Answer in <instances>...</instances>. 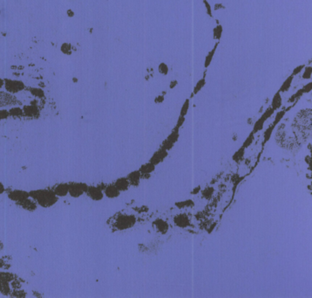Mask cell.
I'll return each mask as SVG.
<instances>
[{
    "label": "cell",
    "instance_id": "obj_10",
    "mask_svg": "<svg viewBox=\"0 0 312 298\" xmlns=\"http://www.w3.org/2000/svg\"><path fill=\"white\" fill-rule=\"evenodd\" d=\"M173 221L176 224V226L180 227H186L189 225V219L185 214H179L173 219Z\"/></svg>",
    "mask_w": 312,
    "mask_h": 298
},
{
    "label": "cell",
    "instance_id": "obj_18",
    "mask_svg": "<svg viewBox=\"0 0 312 298\" xmlns=\"http://www.w3.org/2000/svg\"><path fill=\"white\" fill-rule=\"evenodd\" d=\"M222 33H223V29H222V26L221 24H217V26H215L213 30V36H214V39L215 40H217L219 41L221 38H222Z\"/></svg>",
    "mask_w": 312,
    "mask_h": 298
},
{
    "label": "cell",
    "instance_id": "obj_28",
    "mask_svg": "<svg viewBox=\"0 0 312 298\" xmlns=\"http://www.w3.org/2000/svg\"><path fill=\"white\" fill-rule=\"evenodd\" d=\"M5 192V188H4V184L0 182V194H3Z\"/></svg>",
    "mask_w": 312,
    "mask_h": 298
},
{
    "label": "cell",
    "instance_id": "obj_3",
    "mask_svg": "<svg viewBox=\"0 0 312 298\" xmlns=\"http://www.w3.org/2000/svg\"><path fill=\"white\" fill-rule=\"evenodd\" d=\"M136 222V218L134 215L122 214L119 215L114 222V226L118 230H126L134 226Z\"/></svg>",
    "mask_w": 312,
    "mask_h": 298
},
{
    "label": "cell",
    "instance_id": "obj_24",
    "mask_svg": "<svg viewBox=\"0 0 312 298\" xmlns=\"http://www.w3.org/2000/svg\"><path fill=\"white\" fill-rule=\"evenodd\" d=\"M188 107H189V100L188 99V100H186L185 103H184V105L182 107V115H184L187 113V111L188 109Z\"/></svg>",
    "mask_w": 312,
    "mask_h": 298
},
{
    "label": "cell",
    "instance_id": "obj_23",
    "mask_svg": "<svg viewBox=\"0 0 312 298\" xmlns=\"http://www.w3.org/2000/svg\"><path fill=\"white\" fill-rule=\"evenodd\" d=\"M203 4L205 5V8H206V12H207V15H209L210 17H213V13H212V8H211V5L209 4V2L207 0H203Z\"/></svg>",
    "mask_w": 312,
    "mask_h": 298
},
{
    "label": "cell",
    "instance_id": "obj_5",
    "mask_svg": "<svg viewBox=\"0 0 312 298\" xmlns=\"http://www.w3.org/2000/svg\"><path fill=\"white\" fill-rule=\"evenodd\" d=\"M85 194L94 201H100L104 198V192L103 190L100 186H88V189L85 192Z\"/></svg>",
    "mask_w": 312,
    "mask_h": 298
},
{
    "label": "cell",
    "instance_id": "obj_19",
    "mask_svg": "<svg viewBox=\"0 0 312 298\" xmlns=\"http://www.w3.org/2000/svg\"><path fill=\"white\" fill-rule=\"evenodd\" d=\"M303 72V79L304 80H310L311 79V75H312V67L310 65V66H305V68H304V70L302 71Z\"/></svg>",
    "mask_w": 312,
    "mask_h": 298
},
{
    "label": "cell",
    "instance_id": "obj_12",
    "mask_svg": "<svg viewBox=\"0 0 312 298\" xmlns=\"http://www.w3.org/2000/svg\"><path fill=\"white\" fill-rule=\"evenodd\" d=\"M219 43H220L219 41H217V42L215 43L214 47L212 48V50L208 52V53H207V56H206L205 61H204V67H205L206 69H207V68L209 67V65L211 64V62H212V60H213V58H214V55H215V52L217 50V47L219 46Z\"/></svg>",
    "mask_w": 312,
    "mask_h": 298
},
{
    "label": "cell",
    "instance_id": "obj_4",
    "mask_svg": "<svg viewBox=\"0 0 312 298\" xmlns=\"http://www.w3.org/2000/svg\"><path fill=\"white\" fill-rule=\"evenodd\" d=\"M88 186L89 185H87L86 184L80 183V182L69 183V193L68 194L74 199L80 198L86 192Z\"/></svg>",
    "mask_w": 312,
    "mask_h": 298
},
{
    "label": "cell",
    "instance_id": "obj_15",
    "mask_svg": "<svg viewBox=\"0 0 312 298\" xmlns=\"http://www.w3.org/2000/svg\"><path fill=\"white\" fill-rule=\"evenodd\" d=\"M154 224V226H155L156 229L158 231H160V232H161V233H165L166 231L168 229V224H167L164 220H160V219H159V220H156Z\"/></svg>",
    "mask_w": 312,
    "mask_h": 298
},
{
    "label": "cell",
    "instance_id": "obj_16",
    "mask_svg": "<svg viewBox=\"0 0 312 298\" xmlns=\"http://www.w3.org/2000/svg\"><path fill=\"white\" fill-rule=\"evenodd\" d=\"M140 174H141L140 171H134V172L130 173L127 177L129 183L132 184H137L139 183V179H140Z\"/></svg>",
    "mask_w": 312,
    "mask_h": 298
},
{
    "label": "cell",
    "instance_id": "obj_7",
    "mask_svg": "<svg viewBox=\"0 0 312 298\" xmlns=\"http://www.w3.org/2000/svg\"><path fill=\"white\" fill-rule=\"evenodd\" d=\"M52 191L58 198H63L67 196L69 193V183H60L57 184Z\"/></svg>",
    "mask_w": 312,
    "mask_h": 298
},
{
    "label": "cell",
    "instance_id": "obj_21",
    "mask_svg": "<svg viewBox=\"0 0 312 298\" xmlns=\"http://www.w3.org/2000/svg\"><path fill=\"white\" fill-rule=\"evenodd\" d=\"M154 169V164H153L151 163V164H145V165L142 166L139 171L142 174H148V173L152 172Z\"/></svg>",
    "mask_w": 312,
    "mask_h": 298
},
{
    "label": "cell",
    "instance_id": "obj_25",
    "mask_svg": "<svg viewBox=\"0 0 312 298\" xmlns=\"http://www.w3.org/2000/svg\"><path fill=\"white\" fill-rule=\"evenodd\" d=\"M160 72L162 73L163 74H167V73H168V66H167L166 64H164V63L160 64Z\"/></svg>",
    "mask_w": 312,
    "mask_h": 298
},
{
    "label": "cell",
    "instance_id": "obj_13",
    "mask_svg": "<svg viewBox=\"0 0 312 298\" xmlns=\"http://www.w3.org/2000/svg\"><path fill=\"white\" fill-rule=\"evenodd\" d=\"M207 69H205V71L203 73L202 78H201V79L198 81V82L196 83V85H195V87H194V91H193V94L191 95L192 97L194 96V94H198L199 92L201 91V89H202L203 87L205 86V84H206V75H207Z\"/></svg>",
    "mask_w": 312,
    "mask_h": 298
},
{
    "label": "cell",
    "instance_id": "obj_6",
    "mask_svg": "<svg viewBox=\"0 0 312 298\" xmlns=\"http://www.w3.org/2000/svg\"><path fill=\"white\" fill-rule=\"evenodd\" d=\"M9 199L11 200H12L14 202L19 203L23 200H26L27 198H29V192L23 191V190H14L12 192H9L8 194Z\"/></svg>",
    "mask_w": 312,
    "mask_h": 298
},
{
    "label": "cell",
    "instance_id": "obj_1",
    "mask_svg": "<svg viewBox=\"0 0 312 298\" xmlns=\"http://www.w3.org/2000/svg\"><path fill=\"white\" fill-rule=\"evenodd\" d=\"M311 109H304L299 111L295 115L292 126L295 129V132L298 136L306 137L307 134H310L311 130Z\"/></svg>",
    "mask_w": 312,
    "mask_h": 298
},
{
    "label": "cell",
    "instance_id": "obj_14",
    "mask_svg": "<svg viewBox=\"0 0 312 298\" xmlns=\"http://www.w3.org/2000/svg\"><path fill=\"white\" fill-rule=\"evenodd\" d=\"M294 77L292 74H290V76L286 78V80L283 81V85L281 86L280 89H279V92L280 93H283V92H287L288 90L290 88L291 84H292V81L294 80Z\"/></svg>",
    "mask_w": 312,
    "mask_h": 298
},
{
    "label": "cell",
    "instance_id": "obj_20",
    "mask_svg": "<svg viewBox=\"0 0 312 298\" xmlns=\"http://www.w3.org/2000/svg\"><path fill=\"white\" fill-rule=\"evenodd\" d=\"M11 291V288L8 281H0V292L3 295H8Z\"/></svg>",
    "mask_w": 312,
    "mask_h": 298
},
{
    "label": "cell",
    "instance_id": "obj_26",
    "mask_svg": "<svg viewBox=\"0 0 312 298\" xmlns=\"http://www.w3.org/2000/svg\"><path fill=\"white\" fill-rule=\"evenodd\" d=\"M222 9H225V5L222 3H217L214 6V11H219V10H222Z\"/></svg>",
    "mask_w": 312,
    "mask_h": 298
},
{
    "label": "cell",
    "instance_id": "obj_9",
    "mask_svg": "<svg viewBox=\"0 0 312 298\" xmlns=\"http://www.w3.org/2000/svg\"><path fill=\"white\" fill-rule=\"evenodd\" d=\"M17 205H19L21 207L26 209V210H28V211H34V210L37 209V203L32 198H30V197L27 198L26 200L17 203Z\"/></svg>",
    "mask_w": 312,
    "mask_h": 298
},
{
    "label": "cell",
    "instance_id": "obj_17",
    "mask_svg": "<svg viewBox=\"0 0 312 298\" xmlns=\"http://www.w3.org/2000/svg\"><path fill=\"white\" fill-rule=\"evenodd\" d=\"M282 105V97H281V93L277 92L274 95V98L272 100V109H277Z\"/></svg>",
    "mask_w": 312,
    "mask_h": 298
},
{
    "label": "cell",
    "instance_id": "obj_22",
    "mask_svg": "<svg viewBox=\"0 0 312 298\" xmlns=\"http://www.w3.org/2000/svg\"><path fill=\"white\" fill-rule=\"evenodd\" d=\"M305 66H306V65H304V64L297 66L296 68H294V70H293V72H292V73H291V74H292L293 76H296L297 74H299L300 73L304 70V68H305Z\"/></svg>",
    "mask_w": 312,
    "mask_h": 298
},
{
    "label": "cell",
    "instance_id": "obj_8",
    "mask_svg": "<svg viewBox=\"0 0 312 298\" xmlns=\"http://www.w3.org/2000/svg\"><path fill=\"white\" fill-rule=\"evenodd\" d=\"M103 192H104V195L107 197L108 199H115L119 196V193H120L118 188L114 184H109L107 186H105L103 189Z\"/></svg>",
    "mask_w": 312,
    "mask_h": 298
},
{
    "label": "cell",
    "instance_id": "obj_2",
    "mask_svg": "<svg viewBox=\"0 0 312 298\" xmlns=\"http://www.w3.org/2000/svg\"><path fill=\"white\" fill-rule=\"evenodd\" d=\"M29 196L37 203V205L44 208L51 207L54 205L59 200V198L55 195L53 191L51 189L33 190L29 192Z\"/></svg>",
    "mask_w": 312,
    "mask_h": 298
},
{
    "label": "cell",
    "instance_id": "obj_11",
    "mask_svg": "<svg viewBox=\"0 0 312 298\" xmlns=\"http://www.w3.org/2000/svg\"><path fill=\"white\" fill-rule=\"evenodd\" d=\"M114 185L118 188L119 192H124V191H126L129 188L130 183H129L127 178H121V179H119L115 181Z\"/></svg>",
    "mask_w": 312,
    "mask_h": 298
},
{
    "label": "cell",
    "instance_id": "obj_27",
    "mask_svg": "<svg viewBox=\"0 0 312 298\" xmlns=\"http://www.w3.org/2000/svg\"><path fill=\"white\" fill-rule=\"evenodd\" d=\"M178 84V81L176 80H173V81H171L170 83V88H173L174 87H176V85Z\"/></svg>",
    "mask_w": 312,
    "mask_h": 298
}]
</instances>
